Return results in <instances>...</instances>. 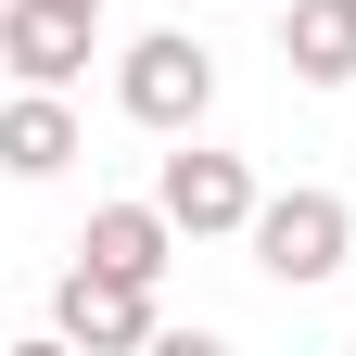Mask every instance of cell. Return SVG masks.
<instances>
[{
  "mask_svg": "<svg viewBox=\"0 0 356 356\" xmlns=\"http://www.w3.org/2000/svg\"><path fill=\"white\" fill-rule=\"evenodd\" d=\"M242 242H254V267H267L280 293H318L331 267L356 254V204H343V191H267Z\"/></svg>",
  "mask_w": 356,
  "mask_h": 356,
  "instance_id": "2",
  "label": "cell"
},
{
  "mask_svg": "<svg viewBox=\"0 0 356 356\" xmlns=\"http://www.w3.org/2000/svg\"><path fill=\"white\" fill-rule=\"evenodd\" d=\"M343 13H356V0H343Z\"/></svg>",
  "mask_w": 356,
  "mask_h": 356,
  "instance_id": "10",
  "label": "cell"
},
{
  "mask_svg": "<svg viewBox=\"0 0 356 356\" xmlns=\"http://www.w3.org/2000/svg\"><path fill=\"white\" fill-rule=\"evenodd\" d=\"M51 331L89 343V356H127V343H153V280H115V267H64L51 280Z\"/></svg>",
  "mask_w": 356,
  "mask_h": 356,
  "instance_id": "4",
  "label": "cell"
},
{
  "mask_svg": "<svg viewBox=\"0 0 356 356\" xmlns=\"http://www.w3.org/2000/svg\"><path fill=\"white\" fill-rule=\"evenodd\" d=\"M51 13H89V26H102V0H51Z\"/></svg>",
  "mask_w": 356,
  "mask_h": 356,
  "instance_id": "9",
  "label": "cell"
},
{
  "mask_svg": "<svg viewBox=\"0 0 356 356\" xmlns=\"http://www.w3.org/2000/svg\"><path fill=\"white\" fill-rule=\"evenodd\" d=\"M76 254H89V267H115V280H165V254H178V216H165V204H89Z\"/></svg>",
  "mask_w": 356,
  "mask_h": 356,
  "instance_id": "7",
  "label": "cell"
},
{
  "mask_svg": "<svg viewBox=\"0 0 356 356\" xmlns=\"http://www.w3.org/2000/svg\"><path fill=\"white\" fill-rule=\"evenodd\" d=\"M115 102L127 127H153V140H191V127L216 115V51L191 26H153V38H127V64H115Z\"/></svg>",
  "mask_w": 356,
  "mask_h": 356,
  "instance_id": "1",
  "label": "cell"
},
{
  "mask_svg": "<svg viewBox=\"0 0 356 356\" xmlns=\"http://www.w3.org/2000/svg\"><path fill=\"white\" fill-rule=\"evenodd\" d=\"M0 64H13L26 89H76V76H89V13L13 0V13H0Z\"/></svg>",
  "mask_w": 356,
  "mask_h": 356,
  "instance_id": "6",
  "label": "cell"
},
{
  "mask_svg": "<svg viewBox=\"0 0 356 356\" xmlns=\"http://www.w3.org/2000/svg\"><path fill=\"white\" fill-rule=\"evenodd\" d=\"M280 64L305 89H356V13L343 0H280Z\"/></svg>",
  "mask_w": 356,
  "mask_h": 356,
  "instance_id": "8",
  "label": "cell"
},
{
  "mask_svg": "<svg viewBox=\"0 0 356 356\" xmlns=\"http://www.w3.org/2000/svg\"><path fill=\"white\" fill-rule=\"evenodd\" d=\"M153 204L178 216V242H229V229H254V165L242 153H204V140H178L165 153V178H153Z\"/></svg>",
  "mask_w": 356,
  "mask_h": 356,
  "instance_id": "3",
  "label": "cell"
},
{
  "mask_svg": "<svg viewBox=\"0 0 356 356\" xmlns=\"http://www.w3.org/2000/svg\"><path fill=\"white\" fill-rule=\"evenodd\" d=\"M76 153H89V127H76L64 89H13L0 102V178H64Z\"/></svg>",
  "mask_w": 356,
  "mask_h": 356,
  "instance_id": "5",
  "label": "cell"
}]
</instances>
